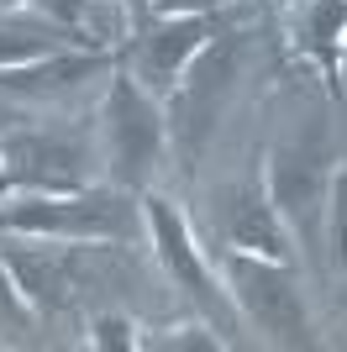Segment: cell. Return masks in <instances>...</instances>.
I'll use <instances>...</instances> for the list:
<instances>
[{"mask_svg":"<svg viewBox=\"0 0 347 352\" xmlns=\"http://www.w3.org/2000/svg\"><path fill=\"white\" fill-rule=\"evenodd\" d=\"M48 53L43 37H32V32H0V63H21V58H37Z\"/></svg>","mask_w":347,"mask_h":352,"instance_id":"obj_10","label":"cell"},{"mask_svg":"<svg viewBox=\"0 0 347 352\" xmlns=\"http://www.w3.org/2000/svg\"><path fill=\"white\" fill-rule=\"evenodd\" d=\"M147 216H153V236H158V248H163V263L185 279V289L195 294L200 305L221 310V294L211 289V279H205V268H200V258H195V248H189V236H185V226H179V216H174L163 200H147Z\"/></svg>","mask_w":347,"mask_h":352,"instance_id":"obj_5","label":"cell"},{"mask_svg":"<svg viewBox=\"0 0 347 352\" xmlns=\"http://www.w3.org/2000/svg\"><path fill=\"white\" fill-rule=\"evenodd\" d=\"M111 147H116V168L127 179L147 174V163L158 153V116L147 111V100L132 85H116L111 95Z\"/></svg>","mask_w":347,"mask_h":352,"instance_id":"obj_3","label":"cell"},{"mask_svg":"<svg viewBox=\"0 0 347 352\" xmlns=\"http://www.w3.org/2000/svg\"><path fill=\"white\" fill-rule=\"evenodd\" d=\"M227 79H231V47H221V53H211V58L195 69V79H189L185 95H179V137H185L189 158H195L200 142L211 137V121H216V105H221V95H227Z\"/></svg>","mask_w":347,"mask_h":352,"instance_id":"obj_4","label":"cell"},{"mask_svg":"<svg viewBox=\"0 0 347 352\" xmlns=\"http://www.w3.org/2000/svg\"><path fill=\"white\" fill-rule=\"evenodd\" d=\"M274 190L295 216L311 210L316 206V190H321V163L311 158V153H284V158L274 163Z\"/></svg>","mask_w":347,"mask_h":352,"instance_id":"obj_8","label":"cell"},{"mask_svg":"<svg viewBox=\"0 0 347 352\" xmlns=\"http://www.w3.org/2000/svg\"><path fill=\"white\" fill-rule=\"evenodd\" d=\"M231 284L242 294V305L253 310V321L263 331H274L279 342H305V310H300V294L289 289V279L279 268H263V263H237L231 268Z\"/></svg>","mask_w":347,"mask_h":352,"instance_id":"obj_1","label":"cell"},{"mask_svg":"<svg viewBox=\"0 0 347 352\" xmlns=\"http://www.w3.org/2000/svg\"><path fill=\"white\" fill-rule=\"evenodd\" d=\"M6 158L16 163V179L27 184H48V190H74L79 184V168H74V147L48 142V137H16L6 147Z\"/></svg>","mask_w":347,"mask_h":352,"instance_id":"obj_6","label":"cell"},{"mask_svg":"<svg viewBox=\"0 0 347 352\" xmlns=\"http://www.w3.org/2000/svg\"><path fill=\"white\" fill-rule=\"evenodd\" d=\"M0 226H16V232H74V236H105V232H121L127 226V216H121V206L116 200H105V195H95V200H74V206H63V200H53V206H21V210H6L0 216Z\"/></svg>","mask_w":347,"mask_h":352,"instance_id":"obj_2","label":"cell"},{"mask_svg":"<svg viewBox=\"0 0 347 352\" xmlns=\"http://www.w3.org/2000/svg\"><path fill=\"white\" fill-rule=\"evenodd\" d=\"M231 236H237V248H247V252H263V258H279V226H274V216H269V206H237V221H231Z\"/></svg>","mask_w":347,"mask_h":352,"instance_id":"obj_9","label":"cell"},{"mask_svg":"<svg viewBox=\"0 0 347 352\" xmlns=\"http://www.w3.org/2000/svg\"><path fill=\"white\" fill-rule=\"evenodd\" d=\"M200 43H205V27H200V21H179V27L158 32V37H147V47H143V74L153 79V85H169L174 69H179V63H185Z\"/></svg>","mask_w":347,"mask_h":352,"instance_id":"obj_7","label":"cell"}]
</instances>
